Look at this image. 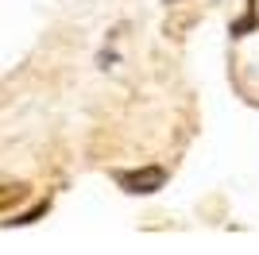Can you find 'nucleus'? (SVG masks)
Masks as SVG:
<instances>
[{"label": "nucleus", "instance_id": "20e7f679", "mask_svg": "<svg viewBox=\"0 0 259 255\" xmlns=\"http://www.w3.org/2000/svg\"><path fill=\"white\" fill-rule=\"evenodd\" d=\"M166 4H178V0H166Z\"/></svg>", "mask_w": 259, "mask_h": 255}, {"label": "nucleus", "instance_id": "f03ea898", "mask_svg": "<svg viewBox=\"0 0 259 255\" xmlns=\"http://www.w3.org/2000/svg\"><path fill=\"white\" fill-rule=\"evenodd\" d=\"M255 23H259V20H255V4H248V12H244V16H240V20L228 27V35H232V39H240V35H248Z\"/></svg>", "mask_w": 259, "mask_h": 255}, {"label": "nucleus", "instance_id": "f257e3e1", "mask_svg": "<svg viewBox=\"0 0 259 255\" xmlns=\"http://www.w3.org/2000/svg\"><path fill=\"white\" fill-rule=\"evenodd\" d=\"M124 193H155L166 186V170L162 166H143V170H120L116 174Z\"/></svg>", "mask_w": 259, "mask_h": 255}, {"label": "nucleus", "instance_id": "7ed1b4c3", "mask_svg": "<svg viewBox=\"0 0 259 255\" xmlns=\"http://www.w3.org/2000/svg\"><path fill=\"white\" fill-rule=\"evenodd\" d=\"M47 209H51V205H47V201H39V205H35L31 212H20V217H8V221H4V224H8V228H16V224H31L35 217H43Z\"/></svg>", "mask_w": 259, "mask_h": 255}]
</instances>
